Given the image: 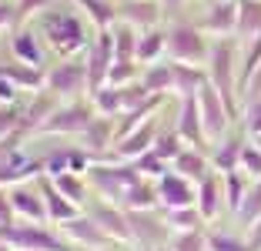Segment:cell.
<instances>
[{
	"mask_svg": "<svg viewBox=\"0 0 261 251\" xmlns=\"http://www.w3.org/2000/svg\"><path fill=\"white\" fill-rule=\"evenodd\" d=\"M20 17H17V4H10V0H0V31H7L10 23H17Z\"/></svg>",
	"mask_w": 261,
	"mask_h": 251,
	"instance_id": "cell-47",
	"label": "cell"
},
{
	"mask_svg": "<svg viewBox=\"0 0 261 251\" xmlns=\"http://www.w3.org/2000/svg\"><path fill=\"white\" fill-rule=\"evenodd\" d=\"M44 171L47 174H64V171H70V151H50L44 158Z\"/></svg>",
	"mask_w": 261,
	"mask_h": 251,
	"instance_id": "cell-43",
	"label": "cell"
},
{
	"mask_svg": "<svg viewBox=\"0 0 261 251\" xmlns=\"http://www.w3.org/2000/svg\"><path fill=\"white\" fill-rule=\"evenodd\" d=\"M61 235L64 238H70V241L77 244V248H94V251H104L111 244V238L104 235V231L97 228V224H94L91 218H81V214H77L74 221H67V224H61Z\"/></svg>",
	"mask_w": 261,
	"mask_h": 251,
	"instance_id": "cell-14",
	"label": "cell"
},
{
	"mask_svg": "<svg viewBox=\"0 0 261 251\" xmlns=\"http://www.w3.org/2000/svg\"><path fill=\"white\" fill-rule=\"evenodd\" d=\"M141 84L147 94H168L174 91V70H171V64H147Z\"/></svg>",
	"mask_w": 261,
	"mask_h": 251,
	"instance_id": "cell-29",
	"label": "cell"
},
{
	"mask_svg": "<svg viewBox=\"0 0 261 251\" xmlns=\"http://www.w3.org/2000/svg\"><path fill=\"white\" fill-rule=\"evenodd\" d=\"M154 141H158L154 124H144V128H138L134 134H127L124 141H117V158L121 161H138L141 154L154 151Z\"/></svg>",
	"mask_w": 261,
	"mask_h": 251,
	"instance_id": "cell-18",
	"label": "cell"
},
{
	"mask_svg": "<svg viewBox=\"0 0 261 251\" xmlns=\"http://www.w3.org/2000/svg\"><path fill=\"white\" fill-rule=\"evenodd\" d=\"M241 171L251 178H261V147L241 144Z\"/></svg>",
	"mask_w": 261,
	"mask_h": 251,
	"instance_id": "cell-41",
	"label": "cell"
},
{
	"mask_svg": "<svg viewBox=\"0 0 261 251\" xmlns=\"http://www.w3.org/2000/svg\"><path fill=\"white\" fill-rule=\"evenodd\" d=\"M141 251H151V248H141Z\"/></svg>",
	"mask_w": 261,
	"mask_h": 251,
	"instance_id": "cell-55",
	"label": "cell"
},
{
	"mask_svg": "<svg viewBox=\"0 0 261 251\" xmlns=\"http://www.w3.org/2000/svg\"><path fill=\"white\" fill-rule=\"evenodd\" d=\"M87 218H91L111 241H130V238H134L130 235V224H127V211H124L121 205H114V201H94V205L87 208Z\"/></svg>",
	"mask_w": 261,
	"mask_h": 251,
	"instance_id": "cell-10",
	"label": "cell"
},
{
	"mask_svg": "<svg viewBox=\"0 0 261 251\" xmlns=\"http://www.w3.org/2000/svg\"><path fill=\"white\" fill-rule=\"evenodd\" d=\"M124 211H127L130 235L138 238L144 248L164 238V228H168V221L158 218V211H154V208H124Z\"/></svg>",
	"mask_w": 261,
	"mask_h": 251,
	"instance_id": "cell-12",
	"label": "cell"
},
{
	"mask_svg": "<svg viewBox=\"0 0 261 251\" xmlns=\"http://www.w3.org/2000/svg\"><path fill=\"white\" fill-rule=\"evenodd\" d=\"M185 137L177 134L174 128L171 131H161V134H158V141H154V154H158V158H164V161H174L177 154L185 151Z\"/></svg>",
	"mask_w": 261,
	"mask_h": 251,
	"instance_id": "cell-32",
	"label": "cell"
},
{
	"mask_svg": "<svg viewBox=\"0 0 261 251\" xmlns=\"http://www.w3.org/2000/svg\"><path fill=\"white\" fill-rule=\"evenodd\" d=\"M164 221H168V228L174 231H194L201 221V211H194V208H171L168 214H164Z\"/></svg>",
	"mask_w": 261,
	"mask_h": 251,
	"instance_id": "cell-35",
	"label": "cell"
},
{
	"mask_svg": "<svg viewBox=\"0 0 261 251\" xmlns=\"http://www.w3.org/2000/svg\"><path fill=\"white\" fill-rule=\"evenodd\" d=\"M245 124H248V131H251V134H261V94H258V97H248Z\"/></svg>",
	"mask_w": 261,
	"mask_h": 251,
	"instance_id": "cell-44",
	"label": "cell"
},
{
	"mask_svg": "<svg viewBox=\"0 0 261 251\" xmlns=\"http://www.w3.org/2000/svg\"><path fill=\"white\" fill-rule=\"evenodd\" d=\"M238 214L248 221V224H251L254 218H261V181L254 184V188H248V194H245V201H241Z\"/></svg>",
	"mask_w": 261,
	"mask_h": 251,
	"instance_id": "cell-39",
	"label": "cell"
},
{
	"mask_svg": "<svg viewBox=\"0 0 261 251\" xmlns=\"http://www.w3.org/2000/svg\"><path fill=\"white\" fill-rule=\"evenodd\" d=\"M158 201L164 205V211H171V208H191L198 198H194V191H191V184H188V178L168 171V174L158 178Z\"/></svg>",
	"mask_w": 261,
	"mask_h": 251,
	"instance_id": "cell-13",
	"label": "cell"
},
{
	"mask_svg": "<svg viewBox=\"0 0 261 251\" xmlns=\"http://www.w3.org/2000/svg\"><path fill=\"white\" fill-rule=\"evenodd\" d=\"M14 101H17V84L0 74V104H14Z\"/></svg>",
	"mask_w": 261,
	"mask_h": 251,
	"instance_id": "cell-48",
	"label": "cell"
},
{
	"mask_svg": "<svg viewBox=\"0 0 261 251\" xmlns=\"http://www.w3.org/2000/svg\"><path fill=\"white\" fill-rule=\"evenodd\" d=\"M10 54H14V61L27 64V67H44V51H40L34 31H17L10 40Z\"/></svg>",
	"mask_w": 261,
	"mask_h": 251,
	"instance_id": "cell-20",
	"label": "cell"
},
{
	"mask_svg": "<svg viewBox=\"0 0 261 251\" xmlns=\"http://www.w3.org/2000/svg\"><path fill=\"white\" fill-rule=\"evenodd\" d=\"M94 97V111L104 117H114V114H124V101H121V87H100L97 94H91Z\"/></svg>",
	"mask_w": 261,
	"mask_h": 251,
	"instance_id": "cell-30",
	"label": "cell"
},
{
	"mask_svg": "<svg viewBox=\"0 0 261 251\" xmlns=\"http://www.w3.org/2000/svg\"><path fill=\"white\" fill-rule=\"evenodd\" d=\"M158 251H171V248H168V244H161V248H158Z\"/></svg>",
	"mask_w": 261,
	"mask_h": 251,
	"instance_id": "cell-53",
	"label": "cell"
},
{
	"mask_svg": "<svg viewBox=\"0 0 261 251\" xmlns=\"http://www.w3.org/2000/svg\"><path fill=\"white\" fill-rule=\"evenodd\" d=\"M241 164V141H228L224 147H218V154H215V167L218 171H234V167Z\"/></svg>",
	"mask_w": 261,
	"mask_h": 251,
	"instance_id": "cell-37",
	"label": "cell"
},
{
	"mask_svg": "<svg viewBox=\"0 0 261 251\" xmlns=\"http://www.w3.org/2000/svg\"><path fill=\"white\" fill-rule=\"evenodd\" d=\"M164 51H168V31L151 27L144 37H138V54H134V61H141V64H158V57H161Z\"/></svg>",
	"mask_w": 261,
	"mask_h": 251,
	"instance_id": "cell-23",
	"label": "cell"
},
{
	"mask_svg": "<svg viewBox=\"0 0 261 251\" xmlns=\"http://www.w3.org/2000/svg\"><path fill=\"white\" fill-rule=\"evenodd\" d=\"M0 241H7L14 251H70L64 235L40 228V224H4L0 228Z\"/></svg>",
	"mask_w": 261,
	"mask_h": 251,
	"instance_id": "cell-4",
	"label": "cell"
},
{
	"mask_svg": "<svg viewBox=\"0 0 261 251\" xmlns=\"http://www.w3.org/2000/svg\"><path fill=\"white\" fill-rule=\"evenodd\" d=\"M224 191H228V208L231 211H238L241 208V201H245V194H248V178H245V171H228L224 174Z\"/></svg>",
	"mask_w": 261,
	"mask_h": 251,
	"instance_id": "cell-33",
	"label": "cell"
},
{
	"mask_svg": "<svg viewBox=\"0 0 261 251\" xmlns=\"http://www.w3.org/2000/svg\"><path fill=\"white\" fill-rule=\"evenodd\" d=\"M77 7L84 10V17L97 27V31H111V23L117 20V7L108 0H74Z\"/></svg>",
	"mask_w": 261,
	"mask_h": 251,
	"instance_id": "cell-25",
	"label": "cell"
},
{
	"mask_svg": "<svg viewBox=\"0 0 261 251\" xmlns=\"http://www.w3.org/2000/svg\"><path fill=\"white\" fill-rule=\"evenodd\" d=\"M10 205H14L17 218L27 224H44L47 221V201L40 191H27V188H14L10 191Z\"/></svg>",
	"mask_w": 261,
	"mask_h": 251,
	"instance_id": "cell-16",
	"label": "cell"
},
{
	"mask_svg": "<svg viewBox=\"0 0 261 251\" xmlns=\"http://www.w3.org/2000/svg\"><path fill=\"white\" fill-rule=\"evenodd\" d=\"M238 34L241 40L261 34V0H238Z\"/></svg>",
	"mask_w": 261,
	"mask_h": 251,
	"instance_id": "cell-27",
	"label": "cell"
},
{
	"mask_svg": "<svg viewBox=\"0 0 261 251\" xmlns=\"http://www.w3.org/2000/svg\"><path fill=\"white\" fill-rule=\"evenodd\" d=\"M204 27L215 31L218 37L238 34V0H215L207 17H204Z\"/></svg>",
	"mask_w": 261,
	"mask_h": 251,
	"instance_id": "cell-17",
	"label": "cell"
},
{
	"mask_svg": "<svg viewBox=\"0 0 261 251\" xmlns=\"http://www.w3.org/2000/svg\"><path fill=\"white\" fill-rule=\"evenodd\" d=\"M0 74L10 77L17 87H27V91H40V87H47V74H40V67H27V64H20V61L0 64Z\"/></svg>",
	"mask_w": 261,
	"mask_h": 251,
	"instance_id": "cell-22",
	"label": "cell"
},
{
	"mask_svg": "<svg viewBox=\"0 0 261 251\" xmlns=\"http://www.w3.org/2000/svg\"><path fill=\"white\" fill-rule=\"evenodd\" d=\"M14 205H10V194H4V191H0V228H4V224H14Z\"/></svg>",
	"mask_w": 261,
	"mask_h": 251,
	"instance_id": "cell-49",
	"label": "cell"
},
{
	"mask_svg": "<svg viewBox=\"0 0 261 251\" xmlns=\"http://www.w3.org/2000/svg\"><path fill=\"white\" fill-rule=\"evenodd\" d=\"M171 167H174V174L188 178V181H204L207 178V161L198 147H185V151L171 161Z\"/></svg>",
	"mask_w": 261,
	"mask_h": 251,
	"instance_id": "cell-21",
	"label": "cell"
},
{
	"mask_svg": "<svg viewBox=\"0 0 261 251\" xmlns=\"http://www.w3.org/2000/svg\"><path fill=\"white\" fill-rule=\"evenodd\" d=\"M54 188L61 191L64 198H70L74 205H84V198H87V188H84V181L74 174V171H64V174H57L54 178Z\"/></svg>",
	"mask_w": 261,
	"mask_h": 251,
	"instance_id": "cell-34",
	"label": "cell"
},
{
	"mask_svg": "<svg viewBox=\"0 0 261 251\" xmlns=\"http://www.w3.org/2000/svg\"><path fill=\"white\" fill-rule=\"evenodd\" d=\"M47 91L54 97H81L84 91H91L87 81V64H77L70 57H64L61 64L47 70Z\"/></svg>",
	"mask_w": 261,
	"mask_h": 251,
	"instance_id": "cell-5",
	"label": "cell"
},
{
	"mask_svg": "<svg viewBox=\"0 0 261 251\" xmlns=\"http://www.w3.org/2000/svg\"><path fill=\"white\" fill-rule=\"evenodd\" d=\"M164 7L158 4V0H124V4H117V20L130 23V27H147L151 31L154 23L161 20Z\"/></svg>",
	"mask_w": 261,
	"mask_h": 251,
	"instance_id": "cell-15",
	"label": "cell"
},
{
	"mask_svg": "<svg viewBox=\"0 0 261 251\" xmlns=\"http://www.w3.org/2000/svg\"><path fill=\"white\" fill-rule=\"evenodd\" d=\"M117 61L114 51V34L111 31H97L94 44L87 47V81H91V94H97L104 84H108V74Z\"/></svg>",
	"mask_w": 261,
	"mask_h": 251,
	"instance_id": "cell-7",
	"label": "cell"
},
{
	"mask_svg": "<svg viewBox=\"0 0 261 251\" xmlns=\"http://www.w3.org/2000/svg\"><path fill=\"white\" fill-rule=\"evenodd\" d=\"M91 121H94V104L74 101V104L57 107L54 114L40 124V131H47V134H84Z\"/></svg>",
	"mask_w": 261,
	"mask_h": 251,
	"instance_id": "cell-9",
	"label": "cell"
},
{
	"mask_svg": "<svg viewBox=\"0 0 261 251\" xmlns=\"http://www.w3.org/2000/svg\"><path fill=\"white\" fill-rule=\"evenodd\" d=\"M20 124V114H17V107L14 104H0V141L10 134V131Z\"/></svg>",
	"mask_w": 261,
	"mask_h": 251,
	"instance_id": "cell-45",
	"label": "cell"
},
{
	"mask_svg": "<svg viewBox=\"0 0 261 251\" xmlns=\"http://www.w3.org/2000/svg\"><path fill=\"white\" fill-rule=\"evenodd\" d=\"M114 124H111V117H94L91 124H87V131H84V144H87V151H108V144L114 141Z\"/></svg>",
	"mask_w": 261,
	"mask_h": 251,
	"instance_id": "cell-28",
	"label": "cell"
},
{
	"mask_svg": "<svg viewBox=\"0 0 261 251\" xmlns=\"http://www.w3.org/2000/svg\"><path fill=\"white\" fill-rule=\"evenodd\" d=\"M134 164H138V171L141 174H151V178H161V174H168V171H164V158H158V154L154 151H147V154H141L138 161H134Z\"/></svg>",
	"mask_w": 261,
	"mask_h": 251,
	"instance_id": "cell-42",
	"label": "cell"
},
{
	"mask_svg": "<svg viewBox=\"0 0 261 251\" xmlns=\"http://www.w3.org/2000/svg\"><path fill=\"white\" fill-rule=\"evenodd\" d=\"M211 4H215V0H211Z\"/></svg>",
	"mask_w": 261,
	"mask_h": 251,
	"instance_id": "cell-56",
	"label": "cell"
},
{
	"mask_svg": "<svg viewBox=\"0 0 261 251\" xmlns=\"http://www.w3.org/2000/svg\"><path fill=\"white\" fill-rule=\"evenodd\" d=\"M91 181L100 188V194H104L108 201H114V205L124 208L127 191L134 188L138 181H144V174L138 171V164L114 158L111 164H94V167H91Z\"/></svg>",
	"mask_w": 261,
	"mask_h": 251,
	"instance_id": "cell-2",
	"label": "cell"
},
{
	"mask_svg": "<svg viewBox=\"0 0 261 251\" xmlns=\"http://www.w3.org/2000/svg\"><path fill=\"white\" fill-rule=\"evenodd\" d=\"M171 70H174V91L185 97V94H198V87L207 81V74L198 67V64H171Z\"/></svg>",
	"mask_w": 261,
	"mask_h": 251,
	"instance_id": "cell-26",
	"label": "cell"
},
{
	"mask_svg": "<svg viewBox=\"0 0 261 251\" xmlns=\"http://www.w3.org/2000/svg\"><path fill=\"white\" fill-rule=\"evenodd\" d=\"M74 251H87V248H74Z\"/></svg>",
	"mask_w": 261,
	"mask_h": 251,
	"instance_id": "cell-54",
	"label": "cell"
},
{
	"mask_svg": "<svg viewBox=\"0 0 261 251\" xmlns=\"http://www.w3.org/2000/svg\"><path fill=\"white\" fill-rule=\"evenodd\" d=\"M134 74H138V70H134V61H114V67H111V74H108V84L111 87H127ZM108 84H104V87H108Z\"/></svg>",
	"mask_w": 261,
	"mask_h": 251,
	"instance_id": "cell-40",
	"label": "cell"
},
{
	"mask_svg": "<svg viewBox=\"0 0 261 251\" xmlns=\"http://www.w3.org/2000/svg\"><path fill=\"white\" fill-rule=\"evenodd\" d=\"M84 20H87V17L74 14V10L47 7L44 14H40V31H44L47 44L54 47V54H61V57H74V54L87 44Z\"/></svg>",
	"mask_w": 261,
	"mask_h": 251,
	"instance_id": "cell-1",
	"label": "cell"
},
{
	"mask_svg": "<svg viewBox=\"0 0 261 251\" xmlns=\"http://www.w3.org/2000/svg\"><path fill=\"white\" fill-rule=\"evenodd\" d=\"M70 171H74V174H84V171H91L84 151H70Z\"/></svg>",
	"mask_w": 261,
	"mask_h": 251,
	"instance_id": "cell-51",
	"label": "cell"
},
{
	"mask_svg": "<svg viewBox=\"0 0 261 251\" xmlns=\"http://www.w3.org/2000/svg\"><path fill=\"white\" fill-rule=\"evenodd\" d=\"M207 251H251V248H248V241L228 235V231H215V235H207Z\"/></svg>",
	"mask_w": 261,
	"mask_h": 251,
	"instance_id": "cell-38",
	"label": "cell"
},
{
	"mask_svg": "<svg viewBox=\"0 0 261 251\" xmlns=\"http://www.w3.org/2000/svg\"><path fill=\"white\" fill-rule=\"evenodd\" d=\"M174 131L185 137L188 147H201L207 141L204 137V124H201V107H198V94H185L181 97V107H177V121Z\"/></svg>",
	"mask_w": 261,
	"mask_h": 251,
	"instance_id": "cell-11",
	"label": "cell"
},
{
	"mask_svg": "<svg viewBox=\"0 0 261 251\" xmlns=\"http://www.w3.org/2000/svg\"><path fill=\"white\" fill-rule=\"evenodd\" d=\"M168 248L171 251H207V238L201 235L198 228H194V231H177V235L171 238Z\"/></svg>",
	"mask_w": 261,
	"mask_h": 251,
	"instance_id": "cell-36",
	"label": "cell"
},
{
	"mask_svg": "<svg viewBox=\"0 0 261 251\" xmlns=\"http://www.w3.org/2000/svg\"><path fill=\"white\" fill-rule=\"evenodd\" d=\"M114 51H117V61H134V54H138V37H134V27L130 23H117L114 31Z\"/></svg>",
	"mask_w": 261,
	"mask_h": 251,
	"instance_id": "cell-31",
	"label": "cell"
},
{
	"mask_svg": "<svg viewBox=\"0 0 261 251\" xmlns=\"http://www.w3.org/2000/svg\"><path fill=\"white\" fill-rule=\"evenodd\" d=\"M207 64H211L207 81L215 84V91L224 97L228 111L234 114V111H238V104H234V97H238V81H234V44H231L228 37H218L215 47H211V54H207Z\"/></svg>",
	"mask_w": 261,
	"mask_h": 251,
	"instance_id": "cell-3",
	"label": "cell"
},
{
	"mask_svg": "<svg viewBox=\"0 0 261 251\" xmlns=\"http://www.w3.org/2000/svg\"><path fill=\"white\" fill-rule=\"evenodd\" d=\"M201 188H198V211H201V218H215L218 211H221V184L224 181H218L215 174H207L204 181H198Z\"/></svg>",
	"mask_w": 261,
	"mask_h": 251,
	"instance_id": "cell-24",
	"label": "cell"
},
{
	"mask_svg": "<svg viewBox=\"0 0 261 251\" xmlns=\"http://www.w3.org/2000/svg\"><path fill=\"white\" fill-rule=\"evenodd\" d=\"M50 7V0H17V17H31V14H44Z\"/></svg>",
	"mask_w": 261,
	"mask_h": 251,
	"instance_id": "cell-46",
	"label": "cell"
},
{
	"mask_svg": "<svg viewBox=\"0 0 261 251\" xmlns=\"http://www.w3.org/2000/svg\"><path fill=\"white\" fill-rule=\"evenodd\" d=\"M198 107H201L204 137H207V141H218V137L224 134V128H228V121H231V111H228V104H224V97L215 91V84H211V81H204L198 87Z\"/></svg>",
	"mask_w": 261,
	"mask_h": 251,
	"instance_id": "cell-8",
	"label": "cell"
},
{
	"mask_svg": "<svg viewBox=\"0 0 261 251\" xmlns=\"http://www.w3.org/2000/svg\"><path fill=\"white\" fill-rule=\"evenodd\" d=\"M245 241H248V248H251V251H261V218L251 221V228H248V238H245Z\"/></svg>",
	"mask_w": 261,
	"mask_h": 251,
	"instance_id": "cell-50",
	"label": "cell"
},
{
	"mask_svg": "<svg viewBox=\"0 0 261 251\" xmlns=\"http://www.w3.org/2000/svg\"><path fill=\"white\" fill-rule=\"evenodd\" d=\"M40 194H44V201H47V218H50V221H57V224H67V221L77 218L74 201L64 198V194H61V191H57L50 181L40 184Z\"/></svg>",
	"mask_w": 261,
	"mask_h": 251,
	"instance_id": "cell-19",
	"label": "cell"
},
{
	"mask_svg": "<svg viewBox=\"0 0 261 251\" xmlns=\"http://www.w3.org/2000/svg\"><path fill=\"white\" fill-rule=\"evenodd\" d=\"M0 251H14V248H10V244H7V241H0Z\"/></svg>",
	"mask_w": 261,
	"mask_h": 251,
	"instance_id": "cell-52",
	"label": "cell"
},
{
	"mask_svg": "<svg viewBox=\"0 0 261 251\" xmlns=\"http://www.w3.org/2000/svg\"><path fill=\"white\" fill-rule=\"evenodd\" d=\"M168 54L177 64H201V61H207L211 51H207V44H204L198 27H191V23H174L168 31Z\"/></svg>",
	"mask_w": 261,
	"mask_h": 251,
	"instance_id": "cell-6",
	"label": "cell"
}]
</instances>
